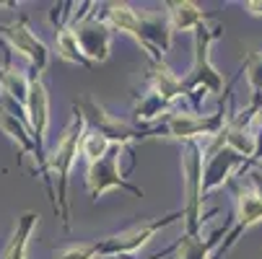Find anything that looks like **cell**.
<instances>
[{
	"label": "cell",
	"mask_w": 262,
	"mask_h": 259,
	"mask_svg": "<svg viewBox=\"0 0 262 259\" xmlns=\"http://www.w3.org/2000/svg\"><path fill=\"white\" fill-rule=\"evenodd\" d=\"M182 171H184V195H187L184 218H187V228H190V236H192L198 231L200 202L205 195V171H203V156H200L198 143L187 145V153L182 158Z\"/></svg>",
	"instance_id": "7a4b0ae2"
},
{
	"label": "cell",
	"mask_w": 262,
	"mask_h": 259,
	"mask_svg": "<svg viewBox=\"0 0 262 259\" xmlns=\"http://www.w3.org/2000/svg\"><path fill=\"white\" fill-rule=\"evenodd\" d=\"M55 259H99V246L96 244H78V246H68L55 254Z\"/></svg>",
	"instance_id": "44dd1931"
},
{
	"label": "cell",
	"mask_w": 262,
	"mask_h": 259,
	"mask_svg": "<svg viewBox=\"0 0 262 259\" xmlns=\"http://www.w3.org/2000/svg\"><path fill=\"white\" fill-rule=\"evenodd\" d=\"M247 8L254 13V16H262V3H257V0H252V3H247Z\"/></svg>",
	"instance_id": "7402d4cb"
},
{
	"label": "cell",
	"mask_w": 262,
	"mask_h": 259,
	"mask_svg": "<svg viewBox=\"0 0 262 259\" xmlns=\"http://www.w3.org/2000/svg\"><path fill=\"white\" fill-rule=\"evenodd\" d=\"M171 220H174V215H171V218H164V220H151V223L133 226V228H127L125 233H120V236H112V239H106V241H101V244L96 241V246H99V259L138 251L140 246H145L148 241L154 239V233H156V231H161L164 226H169Z\"/></svg>",
	"instance_id": "5b68a950"
},
{
	"label": "cell",
	"mask_w": 262,
	"mask_h": 259,
	"mask_svg": "<svg viewBox=\"0 0 262 259\" xmlns=\"http://www.w3.org/2000/svg\"><path fill=\"white\" fill-rule=\"evenodd\" d=\"M169 23L174 31H190L205 23L203 11L195 3H169Z\"/></svg>",
	"instance_id": "5bb4252c"
},
{
	"label": "cell",
	"mask_w": 262,
	"mask_h": 259,
	"mask_svg": "<svg viewBox=\"0 0 262 259\" xmlns=\"http://www.w3.org/2000/svg\"><path fill=\"white\" fill-rule=\"evenodd\" d=\"M57 52L62 60L68 62H78V65H89L81 44H78V36H76V29H62L60 36H57Z\"/></svg>",
	"instance_id": "e0dca14e"
},
{
	"label": "cell",
	"mask_w": 262,
	"mask_h": 259,
	"mask_svg": "<svg viewBox=\"0 0 262 259\" xmlns=\"http://www.w3.org/2000/svg\"><path fill=\"white\" fill-rule=\"evenodd\" d=\"M106 18H109V23L115 29L127 31L130 36L138 39V34H140V16L127 3H109L106 6Z\"/></svg>",
	"instance_id": "9a60e30c"
},
{
	"label": "cell",
	"mask_w": 262,
	"mask_h": 259,
	"mask_svg": "<svg viewBox=\"0 0 262 259\" xmlns=\"http://www.w3.org/2000/svg\"><path fill=\"white\" fill-rule=\"evenodd\" d=\"M83 130H86V117L78 112V117L65 127L62 137L57 140V145L52 148V153H50V158H47V166L52 169L55 179L60 181V202H62V210H60V213H62L65 226H68V205H65L68 174H70L73 163H76V158H78V148H81V143H83V137H86Z\"/></svg>",
	"instance_id": "6da1fadb"
},
{
	"label": "cell",
	"mask_w": 262,
	"mask_h": 259,
	"mask_svg": "<svg viewBox=\"0 0 262 259\" xmlns=\"http://www.w3.org/2000/svg\"><path fill=\"white\" fill-rule=\"evenodd\" d=\"M244 73H247V81L252 88V109L262 106V52H252L244 60Z\"/></svg>",
	"instance_id": "2e32d148"
},
{
	"label": "cell",
	"mask_w": 262,
	"mask_h": 259,
	"mask_svg": "<svg viewBox=\"0 0 262 259\" xmlns=\"http://www.w3.org/2000/svg\"><path fill=\"white\" fill-rule=\"evenodd\" d=\"M83 106H86V114H89L91 120H96L99 132H101L112 145H127L130 140L140 137V132H138V130H133L130 125H125V122H120V120H112V117L104 112V109H101L96 101H86Z\"/></svg>",
	"instance_id": "ba28073f"
},
{
	"label": "cell",
	"mask_w": 262,
	"mask_h": 259,
	"mask_svg": "<svg viewBox=\"0 0 262 259\" xmlns=\"http://www.w3.org/2000/svg\"><path fill=\"white\" fill-rule=\"evenodd\" d=\"M151 91L159 93L164 101L171 104L182 93V81L174 76V73L164 62H154V70H151Z\"/></svg>",
	"instance_id": "4fadbf2b"
},
{
	"label": "cell",
	"mask_w": 262,
	"mask_h": 259,
	"mask_svg": "<svg viewBox=\"0 0 262 259\" xmlns=\"http://www.w3.org/2000/svg\"><path fill=\"white\" fill-rule=\"evenodd\" d=\"M226 122V117L215 114V117H208V120H200V117H192V114H171L169 117V135L171 137H184V140H192V137H215L221 135V125Z\"/></svg>",
	"instance_id": "8992f818"
},
{
	"label": "cell",
	"mask_w": 262,
	"mask_h": 259,
	"mask_svg": "<svg viewBox=\"0 0 262 259\" xmlns=\"http://www.w3.org/2000/svg\"><path fill=\"white\" fill-rule=\"evenodd\" d=\"M122 148L125 145H112L109 148V153L101 158V161H96V163H91L89 166V176H86V184H89V192H91V197H101L104 192H109V190H127V192H133V195H138V197H143V192L138 190V187H133V184H127L122 176H120V153H122Z\"/></svg>",
	"instance_id": "3957f363"
},
{
	"label": "cell",
	"mask_w": 262,
	"mask_h": 259,
	"mask_svg": "<svg viewBox=\"0 0 262 259\" xmlns=\"http://www.w3.org/2000/svg\"><path fill=\"white\" fill-rule=\"evenodd\" d=\"M76 36H78V44L89 62H104L109 57L112 34H109L106 23H101V21L81 23V26H76Z\"/></svg>",
	"instance_id": "52a82bcc"
},
{
	"label": "cell",
	"mask_w": 262,
	"mask_h": 259,
	"mask_svg": "<svg viewBox=\"0 0 262 259\" xmlns=\"http://www.w3.org/2000/svg\"><path fill=\"white\" fill-rule=\"evenodd\" d=\"M39 223V215H34V213H24L21 220H18V226L3 251V259H26V249H29V239L34 233V226Z\"/></svg>",
	"instance_id": "7c38bea8"
},
{
	"label": "cell",
	"mask_w": 262,
	"mask_h": 259,
	"mask_svg": "<svg viewBox=\"0 0 262 259\" xmlns=\"http://www.w3.org/2000/svg\"><path fill=\"white\" fill-rule=\"evenodd\" d=\"M223 34L221 23H213V29H208L205 23L198 29V55H195V67H192V86L195 91H210V93H218L223 88V76L210 65V57H208V47Z\"/></svg>",
	"instance_id": "277c9868"
},
{
	"label": "cell",
	"mask_w": 262,
	"mask_h": 259,
	"mask_svg": "<svg viewBox=\"0 0 262 259\" xmlns=\"http://www.w3.org/2000/svg\"><path fill=\"white\" fill-rule=\"evenodd\" d=\"M26 112H29V122H31V130L36 135V145L42 151V140H45V132H47V125H50V101H47V91L39 81H31L29 86V99H26Z\"/></svg>",
	"instance_id": "9c48e42d"
},
{
	"label": "cell",
	"mask_w": 262,
	"mask_h": 259,
	"mask_svg": "<svg viewBox=\"0 0 262 259\" xmlns=\"http://www.w3.org/2000/svg\"><path fill=\"white\" fill-rule=\"evenodd\" d=\"M169 109V101H164L159 93H148L138 106H135V117L140 120V122H151V120H156V117H161L164 112Z\"/></svg>",
	"instance_id": "d6986e66"
},
{
	"label": "cell",
	"mask_w": 262,
	"mask_h": 259,
	"mask_svg": "<svg viewBox=\"0 0 262 259\" xmlns=\"http://www.w3.org/2000/svg\"><path fill=\"white\" fill-rule=\"evenodd\" d=\"M3 34L8 36V42L13 44L16 52L26 55V57L36 65V70H45V67H47V60H50L47 47L36 39V36H34L26 26H3Z\"/></svg>",
	"instance_id": "30bf717a"
},
{
	"label": "cell",
	"mask_w": 262,
	"mask_h": 259,
	"mask_svg": "<svg viewBox=\"0 0 262 259\" xmlns=\"http://www.w3.org/2000/svg\"><path fill=\"white\" fill-rule=\"evenodd\" d=\"M208 249L210 244H200L195 236H187L179 244V259H208Z\"/></svg>",
	"instance_id": "ffe728a7"
},
{
	"label": "cell",
	"mask_w": 262,
	"mask_h": 259,
	"mask_svg": "<svg viewBox=\"0 0 262 259\" xmlns=\"http://www.w3.org/2000/svg\"><path fill=\"white\" fill-rule=\"evenodd\" d=\"M109 148H112V143H109L99 130H94V132H89V135L83 137V143H81V153L86 156L89 163H96V161H101V158L109 153Z\"/></svg>",
	"instance_id": "ac0fdd59"
},
{
	"label": "cell",
	"mask_w": 262,
	"mask_h": 259,
	"mask_svg": "<svg viewBox=\"0 0 262 259\" xmlns=\"http://www.w3.org/2000/svg\"><path fill=\"white\" fill-rule=\"evenodd\" d=\"M242 163H244L242 153L231 151V148H221V151L215 156H210V161H208V169H205V192L221 187V184L231 176V171L236 166H242Z\"/></svg>",
	"instance_id": "8fae6325"
}]
</instances>
